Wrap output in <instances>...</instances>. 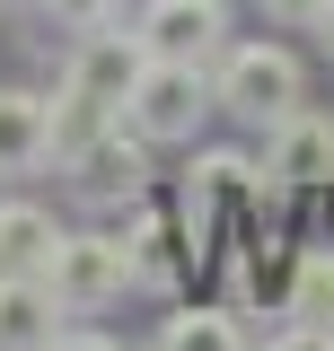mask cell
<instances>
[{
  "label": "cell",
  "mask_w": 334,
  "mask_h": 351,
  "mask_svg": "<svg viewBox=\"0 0 334 351\" xmlns=\"http://www.w3.org/2000/svg\"><path fill=\"white\" fill-rule=\"evenodd\" d=\"M203 114H211L203 62H185V53H150L141 80H132V97H124V123L141 132V141H194Z\"/></svg>",
  "instance_id": "1"
},
{
  "label": "cell",
  "mask_w": 334,
  "mask_h": 351,
  "mask_svg": "<svg viewBox=\"0 0 334 351\" xmlns=\"http://www.w3.org/2000/svg\"><path fill=\"white\" fill-rule=\"evenodd\" d=\"M211 97H220L229 114H247V123H282V114L299 106V62L282 53V44H229Z\"/></svg>",
  "instance_id": "2"
},
{
  "label": "cell",
  "mask_w": 334,
  "mask_h": 351,
  "mask_svg": "<svg viewBox=\"0 0 334 351\" xmlns=\"http://www.w3.org/2000/svg\"><path fill=\"white\" fill-rule=\"evenodd\" d=\"M71 193L80 202H97V211H124V202H141L150 193V141L124 123L88 132L80 149H71Z\"/></svg>",
  "instance_id": "3"
},
{
  "label": "cell",
  "mask_w": 334,
  "mask_h": 351,
  "mask_svg": "<svg viewBox=\"0 0 334 351\" xmlns=\"http://www.w3.org/2000/svg\"><path fill=\"white\" fill-rule=\"evenodd\" d=\"M44 281H53L62 307H106V299H124L141 272H132V246H124V237H97V228H88V237H62V246H53Z\"/></svg>",
  "instance_id": "4"
},
{
  "label": "cell",
  "mask_w": 334,
  "mask_h": 351,
  "mask_svg": "<svg viewBox=\"0 0 334 351\" xmlns=\"http://www.w3.org/2000/svg\"><path fill=\"white\" fill-rule=\"evenodd\" d=\"M141 62H150V44L141 36H115V27H97V36H80V53H71V71H62V88H80L88 106H124L132 80H141Z\"/></svg>",
  "instance_id": "5"
},
{
  "label": "cell",
  "mask_w": 334,
  "mask_h": 351,
  "mask_svg": "<svg viewBox=\"0 0 334 351\" xmlns=\"http://www.w3.org/2000/svg\"><path fill=\"white\" fill-rule=\"evenodd\" d=\"M220 36H229V9H220V0H150V9H141V44H150V53L203 62V53H220Z\"/></svg>",
  "instance_id": "6"
},
{
  "label": "cell",
  "mask_w": 334,
  "mask_h": 351,
  "mask_svg": "<svg viewBox=\"0 0 334 351\" xmlns=\"http://www.w3.org/2000/svg\"><path fill=\"white\" fill-rule=\"evenodd\" d=\"M273 176H282V184H334V114L291 106V114L273 123Z\"/></svg>",
  "instance_id": "7"
},
{
  "label": "cell",
  "mask_w": 334,
  "mask_h": 351,
  "mask_svg": "<svg viewBox=\"0 0 334 351\" xmlns=\"http://www.w3.org/2000/svg\"><path fill=\"white\" fill-rule=\"evenodd\" d=\"M53 307L44 272H0V351H53Z\"/></svg>",
  "instance_id": "8"
},
{
  "label": "cell",
  "mask_w": 334,
  "mask_h": 351,
  "mask_svg": "<svg viewBox=\"0 0 334 351\" xmlns=\"http://www.w3.org/2000/svg\"><path fill=\"white\" fill-rule=\"evenodd\" d=\"M53 158V106L27 88H0V176H27Z\"/></svg>",
  "instance_id": "9"
},
{
  "label": "cell",
  "mask_w": 334,
  "mask_h": 351,
  "mask_svg": "<svg viewBox=\"0 0 334 351\" xmlns=\"http://www.w3.org/2000/svg\"><path fill=\"white\" fill-rule=\"evenodd\" d=\"M62 246V228L44 202H0V272H44Z\"/></svg>",
  "instance_id": "10"
},
{
  "label": "cell",
  "mask_w": 334,
  "mask_h": 351,
  "mask_svg": "<svg viewBox=\"0 0 334 351\" xmlns=\"http://www.w3.org/2000/svg\"><path fill=\"white\" fill-rule=\"evenodd\" d=\"M159 351H247V334H238V316H220V307H185V316H167Z\"/></svg>",
  "instance_id": "11"
},
{
  "label": "cell",
  "mask_w": 334,
  "mask_h": 351,
  "mask_svg": "<svg viewBox=\"0 0 334 351\" xmlns=\"http://www.w3.org/2000/svg\"><path fill=\"white\" fill-rule=\"evenodd\" d=\"M291 316H308V325H326V316H334V255H326V246H308V255H299Z\"/></svg>",
  "instance_id": "12"
},
{
  "label": "cell",
  "mask_w": 334,
  "mask_h": 351,
  "mask_svg": "<svg viewBox=\"0 0 334 351\" xmlns=\"http://www.w3.org/2000/svg\"><path fill=\"white\" fill-rule=\"evenodd\" d=\"M247 158H238V149H220V158H203V167H194V193H185V211H203V202H220V193H238V184H247Z\"/></svg>",
  "instance_id": "13"
},
{
  "label": "cell",
  "mask_w": 334,
  "mask_h": 351,
  "mask_svg": "<svg viewBox=\"0 0 334 351\" xmlns=\"http://www.w3.org/2000/svg\"><path fill=\"white\" fill-rule=\"evenodd\" d=\"M44 18L71 36H97V27H124V0H44Z\"/></svg>",
  "instance_id": "14"
},
{
  "label": "cell",
  "mask_w": 334,
  "mask_h": 351,
  "mask_svg": "<svg viewBox=\"0 0 334 351\" xmlns=\"http://www.w3.org/2000/svg\"><path fill=\"white\" fill-rule=\"evenodd\" d=\"M132 272H141V281H176V237H167V228H141V237H132Z\"/></svg>",
  "instance_id": "15"
},
{
  "label": "cell",
  "mask_w": 334,
  "mask_h": 351,
  "mask_svg": "<svg viewBox=\"0 0 334 351\" xmlns=\"http://www.w3.org/2000/svg\"><path fill=\"white\" fill-rule=\"evenodd\" d=\"M273 351H334V325H308V316H299V325H291Z\"/></svg>",
  "instance_id": "16"
},
{
  "label": "cell",
  "mask_w": 334,
  "mask_h": 351,
  "mask_svg": "<svg viewBox=\"0 0 334 351\" xmlns=\"http://www.w3.org/2000/svg\"><path fill=\"white\" fill-rule=\"evenodd\" d=\"M264 9H273V18H282V27H317V18H326L334 0H264Z\"/></svg>",
  "instance_id": "17"
},
{
  "label": "cell",
  "mask_w": 334,
  "mask_h": 351,
  "mask_svg": "<svg viewBox=\"0 0 334 351\" xmlns=\"http://www.w3.org/2000/svg\"><path fill=\"white\" fill-rule=\"evenodd\" d=\"M53 351H124V343H106V334H53Z\"/></svg>",
  "instance_id": "18"
},
{
  "label": "cell",
  "mask_w": 334,
  "mask_h": 351,
  "mask_svg": "<svg viewBox=\"0 0 334 351\" xmlns=\"http://www.w3.org/2000/svg\"><path fill=\"white\" fill-rule=\"evenodd\" d=\"M317 36H326V53H334V9H326V18H317Z\"/></svg>",
  "instance_id": "19"
}]
</instances>
